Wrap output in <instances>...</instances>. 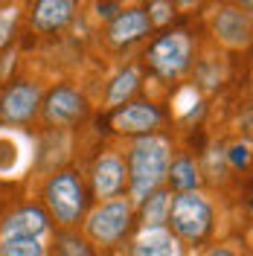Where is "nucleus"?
<instances>
[{
    "label": "nucleus",
    "mask_w": 253,
    "mask_h": 256,
    "mask_svg": "<svg viewBox=\"0 0 253 256\" xmlns=\"http://www.w3.org/2000/svg\"><path fill=\"white\" fill-rule=\"evenodd\" d=\"M131 256H178V239L166 227H142L131 244Z\"/></svg>",
    "instance_id": "nucleus-12"
},
{
    "label": "nucleus",
    "mask_w": 253,
    "mask_h": 256,
    "mask_svg": "<svg viewBox=\"0 0 253 256\" xmlns=\"http://www.w3.org/2000/svg\"><path fill=\"white\" fill-rule=\"evenodd\" d=\"M126 186V163L116 154H102L94 163V192L99 201L116 198Z\"/></svg>",
    "instance_id": "nucleus-9"
},
{
    "label": "nucleus",
    "mask_w": 253,
    "mask_h": 256,
    "mask_svg": "<svg viewBox=\"0 0 253 256\" xmlns=\"http://www.w3.org/2000/svg\"><path fill=\"white\" fill-rule=\"evenodd\" d=\"M44 233H47V216L35 207L18 210L0 227V236H35V239H41Z\"/></svg>",
    "instance_id": "nucleus-14"
},
{
    "label": "nucleus",
    "mask_w": 253,
    "mask_h": 256,
    "mask_svg": "<svg viewBox=\"0 0 253 256\" xmlns=\"http://www.w3.org/2000/svg\"><path fill=\"white\" fill-rule=\"evenodd\" d=\"M169 192L163 190H154L146 201H142V222L146 227H163L166 222V212H169Z\"/></svg>",
    "instance_id": "nucleus-17"
},
{
    "label": "nucleus",
    "mask_w": 253,
    "mask_h": 256,
    "mask_svg": "<svg viewBox=\"0 0 253 256\" xmlns=\"http://www.w3.org/2000/svg\"><path fill=\"white\" fill-rule=\"evenodd\" d=\"M212 35L230 50H244L250 44V18L236 6H222L212 15Z\"/></svg>",
    "instance_id": "nucleus-6"
},
{
    "label": "nucleus",
    "mask_w": 253,
    "mask_h": 256,
    "mask_svg": "<svg viewBox=\"0 0 253 256\" xmlns=\"http://www.w3.org/2000/svg\"><path fill=\"white\" fill-rule=\"evenodd\" d=\"M96 15L99 18H111L114 15V3H99V6H96Z\"/></svg>",
    "instance_id": "nucleus-24"
},
{
    "label": "nucleus",
    "mask_w": 253,
    "mask_h": 256,
    "mask_svg": "<svg viewBox=\"0 0 253 256\" xmlns=\"http://www.w3.org/2000/svg\"><path fill=\"white\" fill-rule=\"evenodd\" d=\"M250 6H253V0H242V9L244 12H250Z\"/></svg>",
    "instance_id": "nucleus-25"
},
{
    "label": "nucleus",
    "mask_w": 253,
    "mask_h": 256,
    "mask_svg": "<svg viewBox=\"0 0 253 256\" xmlns=\"http://www.w3.org/2000/svg\"><path fill=\"white\" fill-rule=\"evenodd\" d=\"M166 222H172V230L178 239L190 242V244H198L212 230V207L206 204V198L198 195V192H178L169 201Z\"/></svg>",
    "instance_id": "nucleus-2"
},
{
    "label": "nucleus",
    "mask_w": 253,
    "mask_h": 256,
    "mask_svg": "<svg viewBox=\"0 0 253 256\" xmlns=\"http://www.w3.org/2000/svg\"><path fill=\"white\" fill-rule=\"evenodd\" d=\"M180 3H192V0H180Z\"/></svg>",
    "instance_id": "nucleus-26"
},
{
    "label": "nucleus",
    "mask_w": 253,
    "mask_h": 256,
    "mask_svg": "<svg viewBox=\"0 0 253 256\" xmlns=\"http://www.w3.org/2000/svg\"><path fill=\"white\" fill-rule=\"evenodd\" d=\"M15 24H18V9L15 6H3L0 9V47L9 44V38L15 32Z\"/></svg>",
    "instance_id": "nucleus-20"
},
{
    "label": "nucleus",
    "mask_w": 253,
    "mask_h": 256,
    "mask_svg": "<svg viewBox=\"0 0 253 256\" xmlns=\"http://www.w3.org/2000/svg\"><path fill=\"white\" fill-rule=\"evenodd\" d=\"M172 0H154L152 6H148V24H154V26H163V24H169L172 20Z\"/></svg>",
    "instance_id": "nucleus-21"
},
{
    "label": "nucleus",
    "mask_w": 253,
    "mask_h": 256,
    "mask_svg": "<svg viewBox=\"0 0 253 256\" xmlns=\"http://www.w3.org/2000/svg\"><path fill=\"white\" fill-rule=\"evenodd\" d=\"M137 82H140V76H137V70H122L116 79L111 82V90H108V105H122L128 96L137 90Z\"/></svg>",
    "instance_id": "nucleus-18"
},
{
    "label": "nucleus",
    "mask_w": 253,
    "mask_h": 256,
    "mask_svg": "<svg viewBox=\"0 0 253 256\" xmlns=\"http://www.w3.org/2000/svg\"><path fill=\"white\" fill-rule=\"evenodd\" d=\"M44 201H47L56 222L64 224V227H73L82 218V210H84V190H82L79 178L73 172L52 175L47 190H44Z\"/></svg>",
    "instance_id": "nucleus-4"
},
{
    "label": "nucleus",
    "mask_w": 253,
    "mask_h": 256,
    "mask_svg": "<svg viewBox=\"0 0 253 256\" xmlns=\"http://www.w3.org/2000/svg\"><path fill=\"white\" fill-rule=\"evenodd\" d=\"M169 143L163 137H152L146 134L128 152V190L134 201H146L152 192L163 184V178L169 172Z\"/></svg>",
    "instance_id": "nucleus-1"
},
{
    "label": "nucleus",
    "mask_w": 253,
    "mask_h": 256,
    "mask_svg": "<svg viewBox=\"0 0 253 256\" xmlns=\"http://www.w3.org/2000/svg\"><path fill=\"white\" fill-rule=\"evenodd\" d=\"M76 12V0H38L32 12V26L38 32L62 30Z\"/></svg>",
    "instance_id": "nucleus-11"
},
{
    "label": "nucleus",
    "mask_w": 253,
    "mask_h": 256,
    "mask_svg": "<svg viewBox=\"0 0 253 256\" xmlns=\"http://www.w3.org/2000/svg\"><path fill=\"white\" fill-rule=\"evenodd\" d=\"M192 58V41L186 38V32H172L163 35L154 47L148 50V64L160 79H178Z\"/></svg>",
    "instance_id": "nucleus-5"
},
{
    "label": "nucleus",
    "mask_w": 253,
    "mask_h": 256,
    "mask_svg": "<svg viewBox=\"0 0 253 256\" xmlns=\"http://www.w3.org/2000/svg\"><path fill=\"white\" fill-rule=\"evenodd\" d=\"M38 105H41V94H38V88L30 84V82H18L12 84L3 99H0V120L3 122H30L35 111H38Z\"/></svg>",
    "instance_id": "nucleus-7"
},
{
    "label": "nucleus",
    "mask_w": 253,
    "mask_h": 256,
    "mask_svg": "<svg viewBox=\"0 0 253 256\" xmlns=\"http://www.w3.org/2000/svg\"><path fill=\"white\" fill-rule=\"evenodd\" d=\"M206 256H238L233 248H227V244H218V248H212V250H206Z\"/></svg>",
    "instance_id": "nucleus-23"
},
{
    "label": "nucleus",
    "mask_w": 253,
    "mask_h": 256,
    "mask_svg": "<svg viewBox=\"0 0 253 256\" xmlns=\"http://www.w3.org/2000/svg\"><path fill=\"white\" fill-rule=\"evenodd\" d=\"M248 158H250V154H248V143H236L230 148V160H233L236 169H244V166H248Z\"/></svg>",
    "instance_id": "nucleus-22"
},
{
    "label": "nucleus",
    "mask_w": 253,
    "mask_h": 256,
    "mask_svg": "<svg viewBox=\"0 0 253 256\" xmlns=\"http://www.w3.org/2000/svg\"><path fill=\"white\" fill-rule=\"evenodd\" d=\"M0 256H44V244L35 236H0Z\"/></svg>",
    "instance_id": "nucleus-16"
},
{
    "label": "nucleus",
    "mask_w": 253,
    "mask_h": 256,
    "mask_svg": "<svg viewBox=\"0 0 253 256\" xmlns=\"http://www.w3.org/2000/svg\"><path fill=\"white\" fill-rule=\"evenodd\" d=\"M166 178H169L172 190H178V192H195V186H198V169L186 158L174 160L169 166V172H166Z\"/></svg>",
    "instance_id": "nucleus-15"
},
{
    "label": "nucleus",
    "mask_w": 253,
    "mask_h": 256,
    "mask_svg": "<svg viewBox=\"0 0 253 256\" xmlns=\"http://www.w3.org/2000/svg\"><path fill=\"white\" fill-rule=\"evenodd\" d=\"M58 250L64 256H94L90 248H88V242L73 236V233H58Z\"/></svg>",
    "instance_id": "nucleus-19"
},
{
    "label": "nucleus",
    "mask_w": 253,
    "mask_h": 256,
    "mask_svg": "<svg viewBox=\"0 0 253 256\" xmlns=\"http://www.w3.org/2000/svg\"><path fill=\"white\" fill-rule=\"evenodd\" d=\"M84 114H88L84 96L76 94L73 88H56L44 102V116H47L50 126H70V122L82 120Z\"/></svg>",
    "instance_id": "nucleus-8"
},
{
    "label": "nucleus",
    "mask_w": 253,
    "mask_h": 256,
    "mask_svg": "<svg viewBox=\"0 0 253 256\" xmlns=\"http://www.w3.org/2000/svg\"><path fill=\"white\" fill-rule=\"evenodd\" d=\"M128 227H131V204L126 198H111L90 210L84 222V233L96 244H116L126 236Z\"/></svg>",
    "instance_id": "nucleus-3"
},
{
    "label": "nucleus",
    "mask_w": 253,
    "mask_h": 256,
    "mask_svg": "<svg viewBox=\"0 0 253 256\" xmlns=\"http://www.w3.org/2000/svg\"><path fill=\"white\" fill-rule=\"evenodd\" d=\"M148 15L142 12V9H126V12H120V15L111 20V30H108V38H111L114 44H131V41H137L142 38L146 32H148Z\"/></svg>",
    "instance_id": "nucleus-13"
},
{
    "label": "nucleus",
    "mask_w": 253,
    "mask_h": 256,
    "mask_svg": "<svg viewBox=\"0 0 253 256\" xmlns=\"http://www.w3.org/2000/svg\"><path fill=\"white\" fill-rule=\"evenodd\" d=\"M160 126V114L148 102H131L114 116V128L120 134H152Z\"/></svg>",
    "instance_id": "nucleus-10"
}]
</instances>
